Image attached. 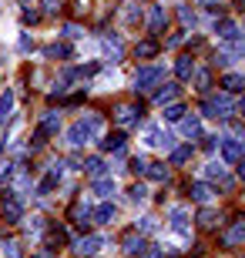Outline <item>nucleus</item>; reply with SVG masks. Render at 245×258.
Returning a JSON list of instances; mask_svg holds the SVG:
<instances>
[{
    "label": "nucleus",
    "mask_w": 245,
    "mask_h": 258,
    "mask_svg": "<svg viewBox=\"0 0 245 258\" xmlns=\"http://www.w3.org/2000/svg\"><path fill=\"white\" fill-rule=\"evenodd\" d=\"M94 195H97V198L114 195V181H111V178H94Z\"/></svg>",
    "instance_id": "a878e982"
},
{
    "label": "nucleus",
    "mask_w": 245,
    "mask_h": 258,
    "mask_svg": "<svg viewBox=\"0 0 245 258\" xmlns=\"http://www.w3.org/2000/svg\"><path fill=\"white\" fill-rule=\"evenodd\" d=\"M101 148H104V151H121V148H124V134H111V138H104Z\"/></svg>",
    "instance_id": "c85d7f7f"
},
{
    "label": "nucleus",
    "mask_w": 245,
    "mask_h": 258,
    "mask_svg": "<svg viewBox=\"0 0 245 258\" xmlns=\"http://www.w3.org/2000/svg\"><path fill=\"white\" fill-rule=\"evenodd\" d=\"M44 54H47V57H71V54H74V50L67 47V44H51V47L44 50Z\"/></svg>",
    "instance_id": "7c9ffc66"
},
{
    "label": "nucleus",
    "mask_w": 245,
    "mask_h": 258,
    "mask_svg": "<svg viewBox=\"0 0 245 258\" xmlns=\"http://www.w3.org/2000/svg\"><path fill=\"white\" fill-rule=\"evenodd\" d=\"M0 215H4V218L14 225V221H20L24 208H20V201H17V198H7V201H4V208H0Z\"/></svg>",
    "instance_id": "2eb2a0df"
},
{
    "label": "nucleus",
    "mask_w": 245,
    "mask_h": 258,
    "mask_svg": "<svg viewBox=\"0 0 245 258\" xmlns=\"http://www.w3.org/2000/svg\"><path fill=\"white\" fill-rule=\"evenodd\" d=\"M30 258H54V251H37V255H30Z\"/></svg>",
    "instance_id": "49530a36"
},
{
    "label": "nucleus",
    "mask_w": 245,
    "mask_h": 258,
    "mask_svg": "<svg viewBox=\"0 0 245 258\" xmlns=\"http://www.w3.org/2000/svg\"><path fill=\"white\" fill-rule=\"evenodd\" d=\"M161 27H165V7H151L148 30H151V34H161Z\"/></svg>",
    "instance_id": "a211bd4d"
},
{
    "label": "nucleus",
    "mask_w": 245,
    "mask_h": 258,
    "mask_svg": "<svg viewBox=\"0 0 245 258\" xmlns=\"http://www.w3.org/2000/svg\"><path fill=\"white\" fill-rule=\"evenodd\" d=\"M171 231L181 235V238H188L191 225H188V211H185V208H171Z\"/></svg>",
    "instance_id": "6e6552de"
},
{
    "label": "nucleus",
    "mask_w": 245,
    "mask_h": 258,
    "mask_svg": "<svg viewBox=\"0 0 245 258\" xmlns=\"http://www.w3.org/2000/svg\"><path fill=\"white\" fill-rule=\"evenodd\" d=\"M64 241H67L64 228H61V225H51V228H47V245H51V248H57V245H64Z\"/></svg>",
    "instance_id": "393cba45"
},
{
    "label": "nucleus",
    "mask_w": 245,
    "mask_h": 258,
    "mask_svg": "<svg viewBox=\"0 0 245 258\" xmlns=\"http://www.w3.org/2000/svg\"><path fill=\"white\" fill-rule=\"evenodd\" d=\"M91 138H94V131H91V127L84 124V117H81V121H77V124L71 127V131H67V144H74V148H81V144H87Z\"/></svg>",
    "instance_id": "20e7f679"
},
{
    "label": "nucleus",
    "mask_w": 245,
    "mask_h": 258,
    "mask_svg": "<svg viewBox=\"0 0 245 258\" xmlns=\"http://www.w3.org/2000/svg\"><path fill=\"white\" fill-rule=\"evenodd\" d=\"M81 171L91 174V178H101L104 174V161L101 158H87V161H81Z\"/></svg>",
    "instance_id": "aec40b11"
},
{
    "label": "nucleus",
    "mask_w": 245,
    "mask_h": 258,
    "mask_svg": "<svg viewBox=\"0 0 245 258\" xmlns=\"http://www.w3.org/2000/svg\"><path fill=\"white\" fill-rule=\"evenodd\" d=\"M242 74H225L222 77V87H225V94H238V91H242Z\"/></svg>",
    "instance_id": "412c9836"
},
{
    "label": "nucleus",
    "mask_w": 245,
    "mask_h": 258,
    "mask_svg": "<svg viewBox=\"0 0 245 258\" xmlns=\"http://www.w3.org/2000/svg\"><path fill=\"white\" fill-rule=\"evenodd\" d=\"M91 218H94L97 225H111V218H114V205H111V201H101V205L91 211Z\"/></svg>",
    "instance_id": "4468645a"
},
{
    "label": "nucleus",
    "mask_w": 245,
    "mask_h": 258,
    "mask_svg": "<svg viewBox=\"0 0 245 258\" xmlns=\"http://www.w3.org/2000/svg\"><path fill=\"white\" fill-rule=\"evenodd\" d=\"M191 158V144H185V148H171V164H185Z\"/></svg>",
    "instance_id": "c756f323"
},
{
    "label": "nucleus",
    "mask_w": 245,
    "mask_h": 258,
    "mask_svg": "<svg viewBox=\"0 0 245 258\" xmlns=\"http://www.w3.org/2000/svg\"><path fill=\"white\" fill-rule=\"evenodd\" d=\"M121 248H124V255H141V251H144V235L138 228L128 231V235L121 238Z\"/></svg>",
    "instance_id": "423d86ee"
},
{
    "label": "nucleus",
    "mask_w": 245,
    "mask_h": 258,
    "mask_svg": "<svg viewBox=\"0 0 245 258\" xmlns=\"http://www.w3.org/2000/svg\"><path fill=\"white\" fill-rule=\"evenodd\" d=\"M198 225H202V228H215V225H222V218H218L212 208H202L198 211Z\"/></svg>",
    "instance_id": "b1692460"
},
{
    "label": "nucleus",
    "mask_w": 245,
    "mask_h": 258,
    "mask_svg": "<svg viewBox=\"0 0 245 258\" xmlns=\"http://www.w3.org/2000/svg\"><path fill=\"white\" fill-rule=\"evenodd\" d=\"M218 40H225V44H242V30H238L235 20H222V24H218Z\"/></svg>",
    "instance_id": "1a4fd4ad"
},
{
    "label": "nucleus",
    "mask_w": 245,
    "mask_h": 258,
    "mask_svg": "<svg viewBox=\"0 0 245 258\" xmlns=\"http://www.w3.org/2000/svg\"><path fill=\"white\" fill-rule=\"evenodd\" d=\"M195 4H215V0H195Z\"/></svg>",
    "instance_id": "de8ad7c7"
},
{
    "label": "nucleus",
    "mask_w": 245,
    "mask_h": 258,
    "mask_svg": "<svg viewBox=\"0 0 245 258\" xmlns=\"http://www.w3.org/2000/svg\"><path fill=\"white\" fill-rule=\"evenodd\" d=\"M124 20H128L131 27H134V24H141V7H128V10H124Z\"/></svg>",
    "instance_id": "c9c22d12"
},
{
    "label": "nucleus",
    "mask_w": 245,
    "mask_h": 258,
    "mask_svg": "<svg viewBox=\"0 0 245 258\" xmlns=\"http://www.w3.org/2000/svg\"><path fill=\"white\" fill-rule=\"evenodd\" d=\"M161 81H165V67H141V71L134 74V94H138V91L158 87Z\"/></svg>",
    "instance_id": "f257e3e1"
},
{
    "label": "nucleus",
    "mask_w": 245,
    "mask_h": 258,
    "mask_svg": "<svg viewBox=\"0 0 245 258\" xmlns=\"http://www.w3.org/2000/svg\"><path fill=\"white\" fill-rule=\"evenodd\" d=\"M212 195H215V191H212V188H208L205 181H198V184H191V198H195L198 205H208V201H212Z\"/></svg>",
    "instance_id": "6ab92c4d"
},
{
    "label": "nucleus",
    "mask_w": 245,
    "mask_h": 258,
    "mask_svg": "<svg viewBox=\"0 0 245 258\" xmlns=\"http://www.w3.org/2000/svg\"><path fill=\"white\" fill-rule=\"evenodd\" d=\"M148 144H155V148H165V151H171V148H175V138H171L168 131H161V127H148Z\"/></svg>",
    "instance_id": "f8f14e48"
},
{
    "label": "nucleus",
    "mask_w": 245,
    "mask_h": 258,
    "mask_svg": "<svg viewBox=\"0 0 245 258\" xmlns=\"http://www.w3.org/2000/svg\"><path fill=\"white\" fill-rule=\"evenodd\" d=\"M218 148H222V158H225L228 164L242 161V141H238V138H218Z\"/></svg>",
    "instance_id": "7ed1b4c3"
},
{
    "label": "nucleus",
    "mask_w": 245,
    "mask_h": 258,
    "mask_svg": "<svg viewBox=\"0 0 245 258\" xmlns=\"http://www.w3.org/2000/svg\"><path fill=\"white\" fill-rule=\"evenodd\" d=\"M155 228H158V221L151 218V215H144L141 218V235H148V231H155Z\"/></svg>",
    "instance_id": "a19ab883"
},
{
    "label": "nucleus",
    "mask_w": 245,
    "mask_h": 258,
    "mask_svg": "<svg viewBox=\"0 0 245 258\" xmlns=\"http://www.w3.org/2000/svg\"><path fill=\"white\" fill-rule=\"evenodd\" d=\"M104 248L101 235H87V238H77V255H97Z\"/></svg>",
    "instance_id": "9b49d317"
},
{
    "label": "nucleus",
    "mask_w": 245,
    "mask_h": 258,
    "mask_svg": "<svg viewBox=\"0 0 245 258\" xmlns=\"http://www.w3.org/2000/svg\"><path fill=\"white\" fill-rule=\"evenodd\" d=\"M4 255H7V258H24V255H20V245H17V241H4Z\"/></svg>",
    "instance_id": "58836bf2"
},
{
    "label": "nucleus",
    "mask_w": 245,
    "mask_h": 258,
    "mask_svg": "<svg viewBox=\"0 0 245 258\" xmlns=\"http://www.w3.org/2000/svg\"><path fill=\"white\" fill-rule=\"evenodd\" d=\"M71 218H74V225L81 231H87L91 228V205H87V201H77L74 208H71Z\"/></svg>",
    "instance_id": "9d476101"
},
{
    "label": "nucleus",
    "mask_w": 245,
    "mask_h": 258,
    "mask_svg": "<svg viewBox=\"0 0 245 258\" xmlns=\"http://www.w3.org/2000/svg\"><path fill=\"white\" fill-rule=\"evenodd\" d=\"M20 50H24V54H27V50H34V40L27 37V34H20V44H17Z\"/></svg>",
    "instance_id": "c03bdc74"
},
{
    "label": "nucleus",
    "mask_w": 245,
    "mask_h": 258,
    "mask_svg": "<svg viewBox=\"0 0 245 258\" xmlns=\"http://www.w3.org/2000/svg\"><path fill=\"white\" fill-rule=\"evenodd\" d=\"M144 168H148V161H144L141 154H138V158H131V171L134 174H144Z\"/></svg>",
    "instance_id": "ea45409f"
},
{
    "label": "nucleus",
    "mask_w": 245,
    "mask_h": 258,
    "mask_svg": "<svg viewBox=\"0 0 245 258\" xmlns=\"http://www.w3.org/2000/svg\"><path fill=\"white\" fill-rule=\"evenodd\" d=\"M178 97V84H158V91H155V101L158 104H171Z\"/></svg>",
    "instance_id": "dca6fc26"
},
{
    "label": "nucleus",
    "mask_w": 245,
    "mask_h": 258,
    "mask_svg": "<svg viewBox=\"0 0 245 258\" xmlns=\"http://www.w3.org/2000/svg\"><path fill=\"white\" fill-rule=\"evenodd\" d=\"M57 7H61V0H44V10L47 14H57Z\"/></svg>",
    "instance_id": "a18cd8bd"
},
{
    "label": "nucleus",
    "mask_w": 245,
    "mask_h": 258,
    "mask_svg": "<svg viewBox=\"0 0 245 258\" xmlns=\"http://www.w3.org/2000/svg\"><path fill=\"white\" fill-rule=\"evenodd\" d=\"M101 47H104V57L111 60V64L124 57V47H121V37H118V34H108V37L101 40Z\"/></svg>",
    "instance_id": "0eeeda50"
},
{
    "label": "nucleus",
    "mask_w": 245,
    "mask_h": 258,
    "mask_svg": "<svg viewBox=\"0 0 245 258\" xmlns=\"http://www.w3.org/2000/svg\"><path fill=\"white\" fill-rule=\"evenodd\" d=\"M144 174H148L151 181H168V168H165V164H161V161L148 164V168H144Z\"/></svg>",
    "instance_id": "5701e85b"
},
{
    "label": "nucleus",
    "mask_w": 245,
    "mask_h": 258,
    "mask_svg": "<svg viewBox=\"0 0 245 258\" xmlns=\"http://www.w3.org/2000/svg\"><path fill=\"white\" fill-rule=\"evenodd\" d=\"M81 34H84V30L77 27V24H64V37H71V40H74V37H81Z\"/></svg>",
    "instance_id": "37998d69"
},
{
    "label": "nucleus",
    "mask_w": 245,
    "mask_h": 258,
    "mask_svg": "<svg viewBox=\"0 0 245 258\" xmlns=\"http://www.w3.org/2000/svg\"><path fill=\"white\" fill-rule=\"evenodd\" d=\"M128 198H131L134 205H141V201L148 198V191H144V184H131V188H128Z\"/></svg>",
    "instance_id": "f704fd0d"
},
{
    "label": "nucleus",
    "mask_w": 245,
    "mask_h": 258,
    "mask_svg": "<svg viewBox=\"0 0 245 258\" xmlns=\"http://www.w3.org/2000/svg\"><path fill=\"white\" fill-rule=\"evenodd\" d=\"M20 17H24V24H37L40 14H37V10H30V7H24V14H20Z\"/></svg>",
    "instance_id": "79ce46f5"
},
{
    "label": "nucleus",
    "mask_w": 245,
    "mask_h": 258,
    "mask_svg": "<svg viewBox=\"0 0 245 258\" xmlns=\"http://www.w3.org/2000/svg\"><path fill=\"white\" fill-rule=\"evenodd\" d=\"M178 17H181V24H185V27H195V10H191V7H181Z\"/></svg>",
    "instance_id": "e433bc0d"
},
{
    "label": "nucleus",
    "mask_w": 245,
    "mask_h": 258,
    "mask_svg": "<svg viewBox=\"0 0 245 258\" xmlns=\"http://www.w3.org/2000/svg\"><path fill=\"white\" fill-rule=\"evenodd\" d=\"M134 50H138V57H155L158 54V40H141Z\"/></svg>",
    "instance_id": "cd10ccee"
},
{
    "label": "nucleus",
    "mask_w": 245,
    "mask_h": 258,
    "mask_svg": "<svg viewBox=\"0 0 245 258\" xmlns=\"http://www.w3.org/2000/svg\"><path fill=\"white\" fill-rule=\"evenodd\" d=\"M44 131H47V134H57V131H61V114H54V111H51V114L44 117Z\"/></svg>",
    "instance_id": "473e14b6"
},
{
    "label": "nucleus",
    "mask_w": 245,
    "mask_h": 258,
    "mask_svg": "<svg viewBox=\"0 0 245 258\" xmlns=\"http://www.w3.org/2000/svg\"><path fill=\"white\" fill-rule=\"evenodd\" d=\"M205 178H218V181H222V178H225V164L208 161V164H205Z\"/></svg>",
    "instance_id": "2f4dec72"
},
{
    "label": "nucleus",
    "mask_w": 245,
    "mask_h": 258,
    "mask_svg": "<svg viewBox=\"0 0 245 258\" xmlns=\"http://www.w3.org/2000/svg\"><path fill=\"white\" fill-rule=\"evenodd\" d=\"M222 241H225L228 248H235V245H242V241H245V218H238L235 225H232V228L225 231V238H222Z\"/></svg>",
    "instance_id": "ddd939ff"
},
{
    "label": "nucleus",
    "mask_w": 245,
    "mask_h": 258,
    "mask_svg": "<svg viewBox=\"0 0 245 258\" xmlns=\"http://www.w3.org/2000/svg\"><path fill=\"white\" fill-rule=\"evenodd\" d=\"M175 74H178V81H191V74H195V60L185 54V57H178V64H175Z\"/></svg>",
    "instance_id": "f3484780"
},
{
    "label": "nucleus",
    "mask_w": 245,
    "mask_h": 258,
    "mask_svg": "<svg viewBox=\"0 0 245 258\" xmlns=\"http://www.w3.org/2000/svg\"><path fill=\"white\" fill-rule=\"evenodd\" d=\"M114 121H118V127H134L141 121V107L138 104H121L114 111Z\"/></svg>",
    "instance_id": "f03ea898"
},
{
    "label": "nucleus",
    "mask_w": 245,
    "mask_h": 258,
    "mask_svg": "<svg viewBox=\"0 0 245 258\" xmlns=\"http://www.w3.org/2000/svg\"><path fill=\"white\" fill-rule=\"evenodd\" d=\"M10 111H14V94H4L0 97V124H4V121H10Z\"/></svg>",
    "instance_id": "bb28decb"
},
{
    "label": "nucleus",
    "mask_w": 245,
    "mask_h": 258,
    "mask_svg": "<svg viewBox=\"0 0 245 258\" xmlns=\"http://www.w3.org/2000/svg\"><path fill=\"white\" fill-rule=\"evenodd\" d=\"M181 134L185 138H198L202 134V121L198 117H181Z\"/></svg>",
    "instance_id": "4be33fe9"
},
{
    "label": "nucleus",
    "mask_w": 245,
    "mask_h": 258,
    "mask_svg": "<svg viewBox=\"0 0 245 258\" xmlns=\"http://www.w3.org/2000/svg\"><path fill=\"white\" fill-rule=\"evenodd\" d=\"M195 84H198V91H208V81H212V77H208V71H195Z\"/></svg>",
    "instance_id": "4c0bfd02"
},
{
    "label": "nucleus",
    "mask_w": 245,
    "mask_h": 258,
    "mask_svg": "<svg viewBox=\"0 0 245 258\" xmlns=\"http://www.w3.org/2000/svg\"><path fill=\"white\" fill-rule=\"evenodd\" d=\"M208 101H212V111H215V117H222V121H225V117H232V114H235V101H232V97H228V94L208 97Z\"/></svg>",
    "instance_id": "39448f33"
},
{
    "label": "nucleus",
    "mask_w": 245,
    "mask_h": 258,
    "mask_svg": "<svg viewBox=\"0 0 245 258\" xmlns=\"http://www.w3.org/2000/svg\"><path fill=\"white\" fill-rule=\"evenodd\" d=\"M181 117H185V107L181 104H168L165 107V121H181Z\"/></svg>",
    "instance_id": "72a5a7b5"
}]
</instances>
